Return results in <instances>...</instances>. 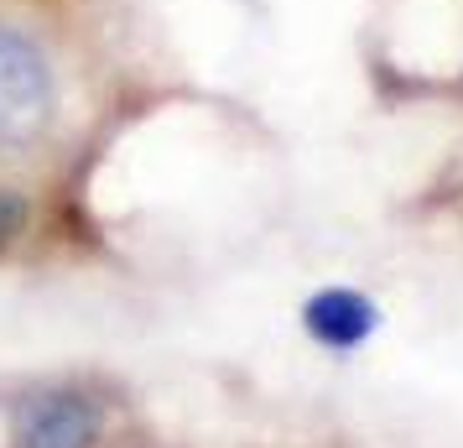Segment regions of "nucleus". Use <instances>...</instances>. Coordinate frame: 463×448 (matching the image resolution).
Wrapping results in <instances>:
<instances>
[{
    "mask_svg": "<svg viewBox=\"0 0 463 448\" xmlns=\"http://www.w3.org/2000/svg\"><path fill=\"white\" fill-rule=\"evenodd\" d=\"M52 120V73L22 32L0 26V147L37 141Z\"/></svg>",
    "mask_w": 463,
    "mask_h": 448,
    "instance_id": "obj_1",
    "label": "nucleus"
},
{
    "mask_svg": "<svg viewBox=\"0 0 463 448\" xmlns=\"http://www.w3.org/2000/svg\"><path fill=\"white\" fill-rule=\"evenodd\" d=\"M99 433L105 417L84 391H32L11 412L16 448H94Z\"/></svg>",
    "mask_w": 463,
    "mask_h": 448,
    "instance_id": "obj_2",
    "label": "nucleus"
},
{
    "mask_svg": "<svg viewBox=\"0 0 463 448\" xmlns=\"http://www.w3.org/2000/svg\"><path fill=\"white\" fill-rule=\"evenodd\" d=\"M302 323H307V334H313L317 344H328V349H354V344H364L375 334L380 313H375V302L364 298V292H354V287H323V292L307 298Z\"/></svg>",
    "mask_w": 463,
    "mask_h": 448,
    "instance_id": "obj_3",
    "label": "nucleus"
},
{
    "mask_svg": "<svg viewBox=\"0 0 463 448\" xmlns=\"http://www.w3.org/2000/svg\"><path fill=\"white\" fill-rule=\"evenodd\" d=\"M22 224H26V198L11 188H0V251L22 235Z\"/></svg>",
    "mask_w": 463,
    "mask_h": 448,
    "instance_id": "obj_4",
    "label": "nucleus"
}]
</instances>
